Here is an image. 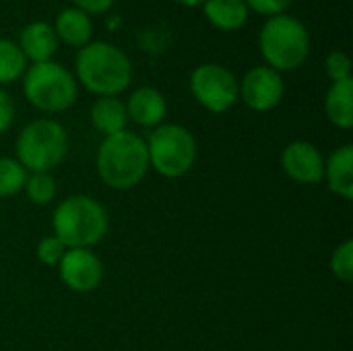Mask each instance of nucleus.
<instances>
[{
  "label": "nucleus",
  "instance_id": "f257e3e1",
  "mask_svg": "<svg viewBox=\"0 0 353 351\" xmlns=\"http://www.w3.org/2000/svg\"><path fill=\"white\" fill-rule=\"evenodd\" d=\"M74 79L97 97H118L132 83V62L110 41H89L74 58Z\"/></svg>",
  "mask_w": 353,
  "mask_h": 351
},
{
  "label": "nucleus",
  "instance_id": "f03ea898",
  "mask_svg": "<svg viewBox=\"0 0 353 351\" xmlns=\"http://www.w3.org/2000/svg\"><path fill=\"white\" fill-rule=\"evenodd\" d=\"M95 170L99 180L112 190L137 188L151 170L145 139L128 128L103 137L97 147Z\"/></svg>",
  "mask_w": 353,
  "mask_h": 351
},
{
  "label": "nucleus",
  "instance_id": "7ed1b4c3",
  "mask_svg": "<svg viewBox=\"0 0 353 351\" xmlns=\"http://www.w3.org/2000/svg\"><path fill=\"white\" fill-rule=\"evenodd\" d=\"M52 230L66 248H93L105 238L110 217L97 199L89 194H72L56 205L52 213Z\"/></svg>",
  "mask_w": 353,
  "mask_h": 351
},
{
  "label": "nucleus",
  "instance_id": "20e7f679",
  "mask_svg": "<svg viewBox=\"0 0 353 351\" xmlns=\"http://www.w3.org/2000/svg\"><path fill=\"white\" fill-rule=\"evenodd\" d=\"M259 50L269 68L277 72L296 70L310 56L308 27L288 12L269 17L259 33Z\"/></svg>",
  "mask_w": 353,
  "mask_h": 351
},
{
  "label": "nucleus",
  "instance_id": "39448f33",
  "mask_svg": "<svg viewBox=\"0 0 353 351\" xmlns=\"http://www.w3.org/2000/svg\"><path fill=\"white\" fill-rule=\"evenodd\" d=\"M70 139L66 128L54 118H35L27 122L14 141V159L33 172H52L68 155Z\"/></svg>",
  "mask_w": 353,
  "mask_h": 351
},
{
  "label": "nucleus",
  "instance_id": "423d86ee",
  "mask_svg": "<svg viewBox=\"0 0 353 351\" xmlns=\"http://www.w3.org/2000/svg\"><path fill=\"white\" fill-rule=\"evenodd\" d=\"M23 95L35 110L54 116L74 106L79 83L66 66L48 60L27 66L23 74Z\"/></svg>",
  "mask_w": 353,
  "mask_h": 351
},
{
  "label": "nucleus",
  "instance_id": "0eeeda50",
  "mask_svg": "<svg viewBox=\"0 0 353 351\" xmlns=\"http://www.w3.org/2000/svg\"><path fill=\"white\" fill-rule=\"evenodd\" d=\"M149 168L159 176L176 180L186 176L196 161V139L182 124H159L145 139Z\"/></svg>",
  "mask_w": 353,
  "mask_h": 351
},
{
  "label": "nucleus",
  "instance_id": "6e6552de",
  "mask_svg": "<svg viewBox=\"0 0 353 351\" xmlns=\"http://www.w3.org/2000/svg\"><path fill=\"white\" fill-rule=\"evenodd\" d=\"M188 87L196 103L211 114H223L240 99L238 77L228 66L217 62L199 64L190 72Z\"/></svg>",
  "mask_w": 353,
  "mask_h": 351
},
{
  "label": "nucleus",
  "instance_id": "1a4fd4ad",
  "mask_svg": "<svg viewBox=\"0 0 353 351\" xmlns=\"http://www.w3.org/2000/svg\"><path fill=\"white\" fill-rule=\"evenodd\" d=\"M238 87L244 106L259 114L275 110L285 95V81L281 72L269 68L267 64L250 68L242 81H238Z\"/></svg>",
  "mask_w": 353,
  "mask_h": 351
},
{
  "label": "nucleus",
  "instance_id": "9d476101",
  "mask_svg": "<svg viewBox=\"0 0 353 351\" xmlns=\"http://www.w3.org/2000/svg\"><path fill=\"white\" fill-rule=\"evenodd\" d=\"M56 269L62 283L77 294H89L103 281V263L91 248H68Z\"/></svg>",
  "mask_w": 353,
  "mask_h": 351
},
{
  "label": "nucleus",
  "instance_id": "9b49d317",
  "mask_svg": "<svg viewBox=\"0 0 353 351\" xmlns=\"http://www.w3.org/2000/svg\"><path fill=\"white\" fill-rule=\"evenodd\" d=\"M281 170L296 184L312 186L325 176V155L310 141H294L281 151Z\"/></svg>",
  "mask_w": 353,
  "mask_h": 351
},
{
  "label": "nucleus",
  "instance_id": "f8f14e48",
  "mask_svg": "<svg viewBox=\"0 0 353 351\" xmlns=\"http://www.w3.org/2000/svg\"><path fill=\"white\" fill-rule=\"evenodd\" d=\"M124 106H126L128 120H132L134 124L143 128H155L163 124L165 114H168V101L163 93L151 85L137 87Z\"/></svg>",
  "mask_w": 353,
  "mask_h": 351
},
{
  "label": "nucleus",
  "instance_id": "ddd939ff",
  "mask_svg": "<svg viewBox=\"0 0 353 351\" xmlns=\"http://www.w3.org/2000/svg\"><path fill=\"white\" fill-rule=\"evenodd\" d=\"M17 46L23 52L27 62L39 64V62H48L54 58V54L58 50V37L50 23L31 21L21 29Z\"/></svg>",
  "mask_w": 353,
  "mask_h": 351
},
{
  "label": "nucleus",
  "instance_id": "4468645a",
  "mask_svg": "<svg viewBox=\"0 0 353 351\" xmlns=\"http://www.w3.org/2000/svg\"><path fill=\"white\" fill-rule=\"evenodd\" d=\"M331 192L341 197L343 201H352L353 197V145H341L325 157V176Z\"/></svg>",
  "mask_w": 353,
  "mask_h": 351
},
{
  "label": "nucleus",
  "instance_id": "2eb2a0df",
  "mask_svg": "<svg viewBox=\"0 0 353 351\" xmlns=\"http://www.w3.org/2000/svg\"><path fill=\"white\" fill-rule=\"evenodd\" d=\"M54 33L58 41L70 46V48H83L91 41L93 35V21L89 14L74 6H66L56 14L54 21Z\"/></svg>",
  "mask_w": 353,
  "mask_h": 351
},
{
  "label": "nucleus",
  "instance_id": "dca6fc26",
  "mask_svg": "<svg viewBox=\"0 0 353 351\" xmlns=\"http://www.w3.org/2000/svg\"><path fill=\"white\" fill-rule=\"evenodd\" d=\"M89 120L99 134L112 137L116 132L126 130V106L120 97H97L89 110Z\"/></svg>",
  "mask_w": 353,
  "mask_h": 351
},
{
  "label": "nucleus",
  "instance_id": "f3484780",
  "mask_svg": "<svg viewBox=\"0 0 353 351\" xmlns=\"http://www.w3.org/2000/svg\"><path fill=\"white\" fill-rule=\"evenodd\" d=\"M201 6L205 19L219 31L242 29L250 14L244 0H205Z\"/></svg>",
  "mask_w": 353,
  "mask_h": 351
},
{
  "label": "nucleus",
  "instance_id": "a211bd4d",
  "mask_svg": "<svg viewBox=\"0 0 353 351\" xmlns=\"http://www.w3.org/2000/svg\"><path fill=\"white\" fill-rule=\"evenodd\" d=\"M325 114L329 122L341 130L353 126V79L331 83L325 95Z\"/></svg>",
  "mask_w": 353,
  "mask_h": 351
},
{
  "label": "nucleus",
  "instance_id": "6ab92c4d",
  "mask_svg": "<svg viewBox=\"0 0 353 351\" xmlns=\"http://www.w3.org/2000/svg\"><path fill=\"white\" fill-rule=\"evenodd\" d=\"M27 70V60L19 50L17 41L0 37V87L23 79Z\"/></svg>",
  "mask_w": 353,
  "mask_h": 351
},
{
  "label": "nucleus",
  "instance_id": "aec40b11",
  "mask_svg": "<svg viewBox=\"0 0 353 351\" xmlns=\"http://www.w3.org/2000/svg\"><path fill=\"white\" fill-rule=\"evenodd\" d=\"M23 190L33 205L46 207L56 199L58 186H56V178L52 172H33V174H27Z\"/></svg>",
  "mask_w": 353,
  "mask_h": 351
},
{
  "label": "nucleus",
  "instance_id": "412c9836",
  "mask_svg": "<svg viewBox=\"0 0 353 351\" xmlns=\"http://www.w3.org/2000/svg\"><path fill=\"white\" fill-rule=\"evenodd\" d=\"M27 170L14 157H0V199L19 194L25 188Z\"/></svg>",
  "mask_w": 353,
  "mask_h": 351
},
{
  "label": "nucleus",
  "instance_id": "4be33fe9",
  "mask_svg": "<svg viewBox=\"0 0 353 351\" xmlns=\"http://www.w3.org/2000/svg\"><path fill=\"white\" fill-rule=\"evenodd\" d=\"M329 269L333 277L341 283H350L353 279V242L343 240L331 254Z\"/></svg>",
  "mask_w": 353,
  "mask_h": 351
},
{
  "label": "nucleus",
  "instance_id": "5701e85b",
  "mask_svg": "<svg viewBox=\"0 0 353 351\" xmlns=\"http://www.w3.org/2000/svg\"><path fill=\"white\" fill-rule=\"evenodd\" d=\"M66 250H68V248H66L54 234H50V236H46V238H41V240L37 242L35 257H37V261H39L41 265H46V267H58L60 261L64 259Z\"/></svg>",
  "mask_w": 353,
  "mask_h": 351
},
{
  "label": "nucleus",
  "instance_id": "b1692460",
  "mask_svg": "<svg viewBox=\"0 0 353 351\" xmlns=\"http://www.w3.org/2000/svg\"><path fill=\"white\" fill-rule=\"evenodd\" d=\"M325 70H327V74H329V79L333 83L352 79V60L343 50H333L325 58Z\"/></svg>",
  "mask_w": 353,
  "mask_h": 351
},
{
  "label": "nucleus",
  "instance_id": "393cba45",
  "mask_svg": "<svg viewBox=\"0 0 353 351\" xmlns=\"http://www.w3.org/2000/svg\"><path fill=\"white\" fill-rule=\"evenodd\" d=\"M248 10H254L256 14H263V17H277V14H283L294 0H244Z\"/></svg>",
  "mask_w": 353,
  "mask_h": 351
},
{
  "label": "nucleus",
  "instance_id": "a878e982",
  "mask_svg": "<svg viewBox=\"0 0 353 351\" xmlns=\"http://www.w3.org/2000/svg\"><path fill=\"white\" fill-rule=\"evenodd\" d=\"M14 120V101L12 97L0 87V134H4Z\"/></svg>",
  "mask_w": 353,
  "mask_h": 351
},
{
  "label": "nucleus",
  "instance_id": "bb28decb",
  "mask_svg": "<svg viewBox=\"0 0 353 351\" xmlns=\"http://www.w3.org/2000/svg\"><path fill=\"white\" fill-rule=\"evenodd\" d=\"M72 2V6L74 8H79V10H83L85 14H103V12H108L112 6H114V2L116 0H70Z\"/></svg>",
  "mask_w": 353,
  "mask_h": 351
},
{
  "label": "nucleus",
  "instance_id": "cd10ccee",
  "mask_svg": "<svg viewBox=\"0 0 353 351\" xmlns=\"http://www.w3.org/2000/svg\"><path fill=\"white\" fill-rule=\"evenodd\" d=\"M176 4H182V6H201L205 0H172Z\"/></svg>",
  "mask_w": 353,
  "mask_h": 351
}]
</instances>
